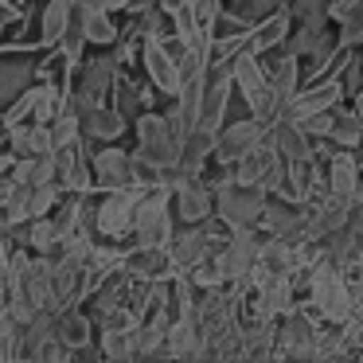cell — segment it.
Wrapping results in <instances>:
<instances>
[{"instance_id": "1", "label": "cell", "mask_w": 363, "mask_h": 363, "mask_svg": "<svg viewBox=\"0 0 363 363\" xmlns=\"http://www.w3.org/2000/svg\"><path fill=\"white\" fill-rule=\"evenodd\" d=\"M308 297L324 308L328 324H336V328H340V324H347V320H355V316L363 313V301L347 289L344 274H340V266L328 258V254L308 269Z\"/></svg>"}, {"instance_id": "2", "label": "cell", "mask_w": 363, "mask_h": 363, "mask_svg": "<svg viewBox=\"0 0 363 363\" xmlns=\"http://www.w3.org/2000/svg\"><path fill=\"white\" fill-rule=\"evenodd\" d=\"M133 133H137V152H145L149 160H157L160 168L180 164L188 133H184V125H180V118H176V113L145 110L141 118L133 121Z\"/></svg>"}, {"instance_id": "3", "label": "cell", "mask_w": 363, "mask_h": 363, "mask_svg": "<svg viewBox=\"0 0 363 363\" xmlns=\"http://www.w3.org/2000/svg\"><path fill=\"white\" fill-rule=\"evenodd\" d=\"M211 188H215V219L223 227H262V211H266V199H269L262 188L238 184L230 168Z\"/></svg>"}, {"instance_id": "4", "label": "cell", "mask_w": 363, "mask_h": 363, "mask_svg": "<svg viewBox=\"0 0 363 363\" xmlns=\"http://www.w3.org/2000/svg\"><path fill=\"white\" fill-rule=\"evenodd\" d=\"M235 82H238V94L246 98V106H250V113L258 121H266V125H274L277 118H281V102H277V90H274V74L262 67V55H254V51H242V55L235 59Z\"/></svg>"}, {"instance_id": "5", "label": "cell", "mask_w": 363, "mask_h": 363, "mask_svg": "<svg viewBox=\"0 0 363 363\" xmlns=\"http://www.w3.org/2000/svg\"><path fill=\"white\" fill-rule=\"evenodd\" d=\"M149 188H141V184H129V188H118V191H102V199H98V215H94V230L102 238H113V242H121V238H129L137 230V199L145 196Z\"/></svg>"}, {"instance_id": "6", "label": "cell", "mask_w": 363, "mask_h": 363, "mask_svg": "<svg viewBox=\"0 0 363 363\" xmlns=\"http://www.w3.org/2000/svg\"><path fill=\"white\" fill-rule=\"evenodd\" d=\"M121 63L118 55H98L90 63H82L79 86H71V110H94V106H110L113 86H118Z\"/></svg>"}, {"instance_id": "7", "label": "cell", "mask_w": 363, "mask_h": 363, "mask_svg": "<svg viewBox=\"0 0 363 363\" xmlns=\"http://www.w3.org/2000/svg\"><path fill=\"white\" fill-rule=\"evenodd\" d=\"M269 137V125L266 121H258L250 113V118H238V121H227V125L219 129V145H215V160L219 164H238L242 157H250L254 149H258L262 141Z\"/></svg>"}, {"instance_id": "8", "label": "cell", "mask_w": 363, "mask_h": 363, "mask_svg": "<svg viewBox=\"0 0 363 363\" xmlns=\"http://www.w3.org/2000/svg\"><path fill=\"white\" fill-rule=\"evenodd\" d=\"M316 344H320V324H313L301 308L277 320V355H285V359H316Z\"/></svg>"}, {"instance_id": "9", "label": "cell", "mask_w": 363, "mask_h": 363, "mask_svg": "<svg viewBox=\"0 0 363 363\" xmlns=\"http://www.w3.org/2000/svg\"><path fill=\"white\" fill-rule=\"evenodd\" d=\"M141 67H145V79L152 82V90H157V94H168V98L180 94L184 67H180V59H176L172 51H168V43H164V40H145Z\"/></svg>"}, {"instance_id": "10", "label": "cell", "mask_w": 363, "mask_h": 363, "mask_svg": "<svg viewBox=\"0 0 363 363\" xmlns=\"http://www.w3.org/2000/svg\"><path fill=\"white\" fill-rule=\"evenodd\" d=\"M235 71L230 67H211V79H207L203 90V106H199V125L219 133L227 125V113H230V90H235Z\"/></svg>"}, {"instance_id": "11", "label": "cell", "mask_w": 363, "mask_h": 363, "mask_svg": "<svg viewBox=\"0 0 363 363\" xmlns=\"http://www.w3.org/2000/svg\"><path fill=\"white\" fill-rule=\"evenodd\" d=\"M90 164H94V180L98 191H118L133 184V152L118 149V145H102V149L90 152Z\"/></svg>"}, {"instance_id": "12", "label": "cell", "mask_w": 363, "mask_h": 363, "mask_svg": "<svg viewBox=\"0 0 363 363\" xmlns=\"http://www.w3.org/2000/svg\"><path fill=\"white\" fill-rule=\"evenodd\" d=\"M223 242H227V238L215 235V230H207V227L188 230V235H176L172 242H168V254H172V262H176V274L191 269L196 262H203V258H215Z\"/></svg>"}, {"instance_id": "13", "label": "cell", "mask_w": 363, "mask_h": 363, "mask_svg": "<svg viewBox=\"0 0 363 363\" xmlns=\"http://www.w3.org/2000/svg\"><path fill=\"white\" fill-rule=\"evenodd\" d=\"M176 215L184 223H207L215 215V188L203 180V172L176 184Z\"/></svg>"}, {"instance_id": "14", "label": "cell", "mask_w": 363, "mask_h": 363, "mask_svg": "<svg viewBox=\"0 0 363 363\" xmlns=\"http://www.w3.org/2000/svg\"><path fill=\"white\" fill-rule=\"evenodd\" d=\"M293 12L289 4L285 9H274L269 16H262L258 24L250 28V43H246V51H254V55H266V51L281 48V43H289V28H293Z\"/></svg>"}, {"instance_id": "15", "label": "cell", "mask_w": 363, "mask_h": 363, "mask_svg": "<svg viewBox=\"0 0 363 363\" xmlns=\"http://www.w3.org/2000/svg\"><path fill=\"white\" fill-rule=\"evenodd\" d=\"M74 9H79V0H43L35 48H59V40H63L74 24Z\"/></svg>"}, {"instance_id": "16", "label": "cell", "mask_w": 363, "mask_h": 363, "mask_svg": "<svg viewBox=\"0 0 363 363\" xmlns=\"http://www.w3.org/2000/svg\"><path fill=\"white\" fill-rule=\"evenodd\" d=\"M74 20H79L82 35H86L94 48H118L121 40V28L113 24V12L106 9H94V4H86V0H79V9H74Z\"/></svg>"}, {"instance_id": "17", "label": "cell", "mask_w": 363, "mask_h": 363, "mask_svg": "<svg viewBox=\"0 0 363 363\" xmlns=\"http://www.w3.org/2000/svg\"><path fill=\"white\" fill-rule=\"evenodd\" d=\"M129 129V118L118 110V106H94V110H82V133H86V141H118L121 133Z\"/></svg>"}, {"instance_id": "18", "label": "cell", "mask_w": 363, "mask_h": 363, "mask_svg": "<svg viewBox=\"0 0 363 363\" xmlns=\"http://www.w3.org/2000/svg\"><path fill=\"white\" fill-rule=\"evenodd\" d=\"M359 164H355V152L352 149H340L328 157V191L332 196H344L355 199V188H359Z\"/></svg>"}, {"instance_id": "19", "label": "cell", "mask_w": 363, "mask_h": 363, "mask_svg": "<svg viewBox=\"0 0 363 363\" xmlns=\"http://www.w3.org/2000/svg\"><path fill=\"white\" fill-rule=\"evenodd\" d=\"M35 79V67L28 59H9V63H0V110L12 102L16 94H24Z\"/></svg>"}, {"instance_id": "20", "label": "cell", "mask_w": 363, "mask_h": 363, "mask_svg": "<svg viewBox=\"0 0 363 363\" xmlns=\"http://www.w3.org/2000/svg\"><path fill=\"white\" fill-rule=\"evenodd\" d=\"M297 59H301V55L293 51V55H285L281 63L269 71V74H274V90H277V102H281V113L289 110L293 98L301 94V86H305V82H301V63H297Z\"/></svg>"}, {"instance_id": "21", "label": "cell", "mask_w": 363, "mask_h": 363, "mask_svg": "<svg viewBox=\"0 0 363 363\" xmlns=\"http://www.w3.org/2000/svg\"><path fill=\"white\" fill-rule=\"evenodd\" d=\"M55 332L71 352H82L90 344V316L79 308H63V313H55Z\"/></svg>"}, {"instance_id": "22", "label": "cell", "mask_w": 363, "mask_h": 363, "mask_svg": "<svg viewBox=\"0 0 363 363\" xmlns=\"http://www.w3.org/2000/svg\"><path fill=\"white\" fill-rule=\"evenodd\" d=\"M149 86H152V82H149ZM149 86H141V82L118 74V86H113V106H118L129 121H137L145 110H149Z\"/></svg>"}, {"instance_id": "23", "label": "cell", "mask_w": 363, "mask_h": 363, "mask_svg": "<svg viewBox=\"0 0 363 363\" xmlns=\"http://www.w3.org/2000/svg\"><path fill=\"white\" fill-rule=\"evenodd\" d=\"M328 141L340 145V149H363V113L355 110V106L347 113L336 110V121H332Z\"/></svg>"}, {"instance_id": "24", "label": "cell", "mask_w": 363, "mask_h": 363, "mask_svg": "<svg viewBox=\"0 0 363 363\" xmlns=\"http://www.w3.org/2000/svg\"><path fill=\"white\" fill-rule=\"evenodd\" d=\"M102 355L110 359L137 355V328H102Z\"/></svg>"}, {"instance_id": "25", "label": "cell", "mask_w": 363, "mask_h": 363, "mask_svg": "<svg viewBox=\"0 0 363 363\" xmlns=\"http://www.w3.org/2000/svg\"><path fill=\"white\" fill-rule=\"evenodd\" d=\"M184 274L191 277V285H196V289H223V285H227V274H223V266L215 258L196 262V266L184 269Z\"/></svg>"}, {"instance_id": "26", "label": "cell", "mask_w": 363, "mask_h": 363, "mask_svg": "<svg viewBox=\"0 0 363 363\" xmlns=\"http://www.w3.org/2000/svg\"><path fill=\"white\" fill-rule=\"evenodd\" d=\"M285 4H289V0H250V12H246V20H254V24H258L262 16H269L274 9H285Z\"/></svg>"}, {"instance_id": "27", "label": "cell", "mask_w": 363, "mask_h": 363, "mask_svg": "<svg viewBox=\"0 0 363 363\" xmlns=\"http://www.w3.org/2000/svg\"><path fill=\"white\" fill-rule=\"evenodd\" d=\"M86 4H94V9H106V12H125L133 0H86Z\"/></svg>"}, {"instance_id": "28", "label": "cell", "mask_w": 363, "mask_h": 363, "mask_svg": "<svg viewBox=\"0 0 363 363\" xmlns=\"http://www.w3.org/2000/svg\"><path fill=\"white\" fill-rule=\"evenodd\" d=\"M355 203H363V176H359V188H355Z\"/></svg>"}, {"instance_id": "29", "label": "cell", "mask_w": 363, "mask_h": 363, "mask_svg": "<svg viewBox=\"0 0 363 363\" xmlns=\"http://www.w3.org/2000/svg\"><path fill=\"white\" fill-rule=\"evenodd\" d=\"M227 4H250V0H227Z\"/></svg>"}, {"instance_id": "30", "label": "cell", "mask_w": 363, "mask_h": 363, "mask_svg": "<svg viewBox=\"0 0 363 363\" xmlns=\"http://www.w3.org/2000/svg\"><path fill=\"white\" fill-rule=\"evenodd\" d=\"M160 4H164V9H172V4H176V0H160Z\"/></svg>"}, {"instance_id": "31", "label": "cell", "mask_w": 363, "mask_h": 363, "mask_svg": "<svg viewBox=\"0 0 363 363\" xmlns=\"http://www.w3.org/2000/svg\"><path fill=\"white\" fill-rule=\"evenodd\" d=\"M359 152H363V149H359Z\"/></svg>"}]
</instances>
